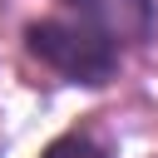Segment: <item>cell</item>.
<instances>
[{
  "mask_svg": "<svg viewBox=\"0 0 158 158\" xmlns=\"http://www.w3.org/2000/svg\"><path fill=\"white\" fill-rule=\"evenodd\" d=\"M64 10H74L79 20H94V10H99V0H59Z\"/></svg>",
  "mask_w": 158,
  "mask_h": 158,
  "instance_id": "277c9868",
  "label": "cell"
},
{
  "mask_svg": "<svg viewBox=\"0 0 158 158\" xmlns=\"http://www.w3.org/2000/svg\"><path fill=\"white\" fill-rule=\"evenodd\" d=\"M94 25L109 30L118 44H148L158 35V0H99Z\"/></svg>",
  "mask_w": 158,
  "mask_h": 158,
  "instance_id": "7a4b0ae2",
  "label": "cell"
},
{
  "mask_svg": "<svg viewBox=\"0 0 158 158\" xmlns=\"http://www.w3.org/2000/svg\"><path fill=\"white\" fill-rule=\"evenodd\" d=\"M40 158H114V153H109V148H104L94 133H79V128H69V133L49 138Z\"/></svg>",
  "mask_w": 158,
  "mask_h": 158,
  "instance_id": "3957f363",
  "label": "cell"
},
{
  "mask_svg": "<svg viewBox=\"0 0 158 158\" xmlns=\"http://www.w3.org/2000/svg\"><path fill=\"white\" fill-rule=\"evenodd\" d=\"M25 49L30 59H40L44 69H54L59 79L69 84H84V89H104L118 79V40L109 30H99L94 20H79V15H44V20H30L25 25Z\"/></svg>",
  "mask_w": 158,
  "mask_h": 158,
  "instance_id": "6da1fadb",
  "label": "cell"
}]
</instances>
